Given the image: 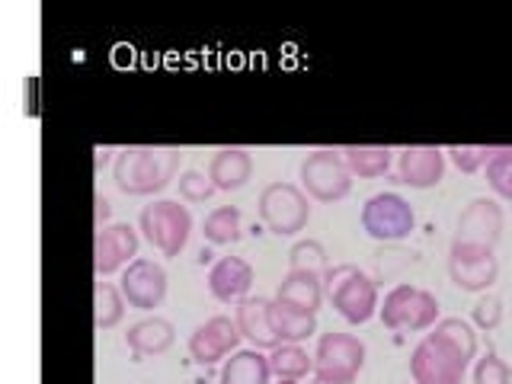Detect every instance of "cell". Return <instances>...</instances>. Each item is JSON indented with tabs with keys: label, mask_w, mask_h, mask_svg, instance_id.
I'll return each mask as SVG.
<instances>
[{
	"label": "cell",
	"mask_w": 512,
	"mask_h": 384,
	"mask_svg": "<svg viewBox=\"0 0 512 384\" xmlns=\"http://www.w3.org/2000/svg\"><path fill=\"white\" fill-rule=\"evenodd\" d=\"M279 384H298V381H288V378H279Z\"/></svg>",
	"instance_id": "cell-35"
},
{
	"label": "cell",
	"mask_w": 512,
	"mask_h": 384,
	"mask_svg": "<svg viewBox=\"0 0 512 384\" xmlns=\"http://www.w3.org/2000/svg\"><path fill=\"white\" fill-rule=\"evenodd\" d=\"M330 269V256L327 247L314 237L295 240L292 250H288V272H308V276L324 279Z\"/></svg>",
	"instance_id": "cell-25"
},
{
	"label": "cell",
	"mask_w": 512,
	"mask_h": 384,
	"mask_svg": "<svg viewBox=\"0 0 512 384\" xmlns=\"http://www.w3.org/2000/svg\"><path fill=\"white\" fill-rule=\"evenodd\" d=\"M397 176L410 189H432L445 176V151L436 144H407L397 154Z\"/></svg>",
	"instance_id": "cell-15"
},
{
	"label": "cell",
	"mask_w": 512,
	"mask_h": 384,
	"mask_svg": "<svg viewBox=\"0 0 512 384\" xmlns=\"http://www.w3.org/2000/svg\"><path fill=\"white\" fill-rule=\"evenodd\" d=\"M138 231L164 256H180L192 234V215L176 199H154L151 205L141 208Z\"/></svg>",
	"instance_id": "cell-5"
},
{
	"label": "cell",
	"mask_w": 512,
	"mask_h": 384,
	"mask_svg": "<svg viewBox=\"0 0 512 384\" xmlns=\"http://www.w3.org/2000/svg\"><path fill=\"white\" fill-rule=\"evenodd\" d=\"M311 384H356V381H349V378H333V375H317V372H314Z\"/></svg>",
	"instance_id": "cell-34"
},
{
	"label": "cell",
	"mask_w": 512,
	"mask_h": 384,
	"mask_svg": "<svg viewBox=\"0 0 512 384\" xmlns=\"http://www.w3.org/2000/svg\"><path fill=\"white\" fill-rule=\"evenodd\" d=\"M269 378V356H263L260 349H237L231 359H224L218 384H269Z\"/></svg>",
	"instance_id": "cell-21"
},
{
	"label": "cell",
	"mask_w": 512,
	"mask_h": 384,
	"mask_svg": "<svg viewBox=\"0 0 512 384\" xmlns=\"http://www.w3.org/2000/svg\"><path fill=\"white\" fill-rule=\"evenodd\" d=\"M474 356V327L461 317H442L410 352L413 384H461Z\"/></svg>",
	"instance_id": "cell-1"
},
{
	"label": "cell",
	"mask_w": 512,
	"mask_h": 384,
	"mask_svg": "<svg viewBox=\"0 0 512 384\" xmlns=\"http://www.w3.org/2000/svg\"><path fill=\"white\" fill-rule=\"evenodd\" d=\"M445 157L452 160L461 173H477V170H484L487 160L493 157V144H448Z\"/></svg>",
	"instance_id": "cell-29"
},
{
	"label": "cell",
	"mask_w": 512,
	"mask_h": 384,
	"mask_svg": "<svg viewBox=\"0 0 512 384\" xmlns=\"http://www.w3.org/2000/svg\"><path fill=\"white\" fill-rule=\"evenodd\" d=\"M324 298L336 308L346 324L359 327V324H368L378 308V282L362 272L359 266L352 263H340V266H330L327 276H324Z\"/></svg>",
	"instance_id": "cell-3"
},
{
	"label": "cell",
	"mask_w": 512,
	"mask_h": 384,
	"mask_svg": "<svg viewBox=\"0 0 512 384\" xmlns=\"http://www.w3.org/2000/svg\"><path fill=\"white\" fill-rule=\"evenodd\" d=\"M272 327H276L282 343H304L308 336L317 333V314H304L272 301Z\"/></svg>",
	"instance_id": "cell-24"
},
{
	"label": "cell",
	"mask_w": 512,
	"mask_h": 384,
	"mask_svg": "<svg viewBox=\"0 0 512 384\" xmlns=\"http://www.w3.org/2000/svg\"><path fill=\"white\" fill-rule=\"evenodd\" d=\"M180 170V151L154 148V144H128L116 154L112 180L125 196H154L164 192Z\"/></svg>",
	"instance_id": "cell-2"
},
{
	"label": "cell",
	"mask_w": 512,
	"mask_h": 384,
	"mask_svg": "<svg viewBox=\"0 0 512 384\" xmlns=\"http://www.w3.org/2000/svg\"><path fill=\"white\" fill-rule=\"evenodd\" d=\"M343 160L352 176H359V180H378V176L391 170L394 151L384 148V144H346Z\"/></svg>",
	"instance_id": "cell-22"
},
{
	"label": "cell",
	"mask_w": 512,
	"mask_h": 384,
	"mask_svg": "<svg viewBox=\"0 0 512 384\" xmlns=\"http://www.w3.org/2000/svg\"><path fill=\"white\" fill-rule=\"evenodd\" d=\"M276 301L285 308L317 314L320 304H324V279L308 276V272H288L276 288Z\"/></svg>",
	"instance_id": "cell-20"
},
{
	"label": "cell",
	"mask_w": 512,
	"mask_h": 384,
	"mask_svg": "<svg viewBox=\"0 0 512 384\" xmlns=\"http://www.w3.org/2000/svg\"><path fill=\"white\" fill-rule=\"evenodd\" d=\"M132 260H138V231L132 224H106L96 231L93 240V269L96 276H112L125 269Z\"/></svg>",
	"instance_id": "cell-14"
},
{
	"label": "cell",
	"mask_w": 512,
	"mask_h": 384,
	"mask_svg": "<svg viewBox=\"0 0 512 384\" xmlns=\"http://www.w3.org/2000/svg\"><path fill=\"white\" fill-rule=\"evenodd\" d=\"M378 311H381L384 327L394 333H429L442 320L436 295L407 282L394 285L391 292L384 295V304Z\"/></svg>",
	"instance_id": "cell-4"
},
{
	"label": "cell",
	"mask_w": 512,
	"mask_h": 384,
	"mask_svg": "<svg viewBox=\"0 0 512 384\" xmlns=\"http://www.w3.org/2000/svg\"><path fill=\"white\" fill-rule=\"evenodd\" d=\"M93 324L96 330H112L119 324V320L125 317V295H122V288H116L112 282H96L93 285Z\"/></svg>",
	"instance_id": "cell-27"
},
{
	"label": "cell",
	"mask_w": 512,
	"mask_h": 384,
	"mask_svg": "<svg viewBox=\"0 0 512 384\" xmlns=\"http://www.w3.org/2000/svg\"><path fill=\"white\" fill-rule=\"evenodd\" d=\"M119 288L128 301V308L154 311L167 298V269L148 260V256H138V260H132L122 269Z\"/></svg>",
	"instance_id": "cell-10"
},
{
	"label": "cell",
	"mask_w": 512,
	"mask_h": 384,
	"mask_svg": "<svg viewBox=\"0 0 512 384\" xmlns=\"http://www.w3.org/2000/svg\"><path fill=\"white\" fill-rule=\"evenodd\" d=\"M301 189L317 202H340L352 189V173L343 160V151L317 148L301 160Z\"/></svg>",
	"instance_id": "cell-7"
},
{
	"label": "cell",
	"mask_w": 512,
	"mask_h": 384,
	"mask_svg": "<svg viewBox=\"0 0 512 384\" xmlns=\"http://www.w3.org/2000/svg\"><path fill=\"white\" fill-rule=\"evenodd\" d=\"M253 288V266L240 256H221V260L208 269V292L221 304H240L250 298Z\"/></svg>",
	"instance_id": "cell-16"
},
{
	"label": "cell",
	"mask_w": 512,
	"mask_h": 384,
	"mask_svg": "<svg viewBox=\"0 0 512 384\" xmlns=\"http://www.w3.org/2000/svg\"><path fill=\"white\" fill-rule=\"evenodd\" d=\"M93 205H96V231H100V228H106L109 218H112V202L103 196V192H96V196H93Z\"/></svg>",
	"instance_id": "cell-33"
},
{
	"label": "cell",
	"mask_w": 512,
	"mask_h": 384,
	"mask_svg": "<svg viewBox=\"0 0 512 384\" xmlns=\"http://www.w3.org/2000/svg\"><path fill=\"white\" fill-rule=\"evenodd\" d=\"M237 327L240 336L253 346V349H276L282 340L276 327H272V301L269 298H244L237 304Z\"/></svg>",
	"instance_id": "cell-17"
},
{
	"label": "cell",
	"mask_w": 512,
	"mask_h": 384,
	"mask_svg": "<svg viewBox=\"0 0 512 384\" xmlns=\"http://www.w3.org/2000/svg\"><path fill=\"white\" fill-rule=\"evenodd\" d=\"M487 183L500 199L512 202V144H493L487 160Z\"/></svg>",
	"instance_id": "cell-28"
},
{
	"label": "cell",
	"mask_w": 512,
	"mask_h": 384,
	"mask_svg": "<svg viewBox=\"0 0 512 384\" xmlns=\"http://www.w3.org/2000/svg\"><path fill=\"white\" fill-rule=\"evenodd\" d=\"M474 384H512V368L496 352H487L474 362Z\"/></svg>",
	"instance_id": "cell-31"
},
{
	"label": "cell",
	"mask_w": 512,
	"mask_h": 384,
	"mask_svg": "<svg viewBox=\"0 0 512 384\" xmlns=\"http://www.w3.org/2000/svg\"><path fill=\"white\" fill-rule=\"evenodd\" d=\"M263 224L279 237H295L298 231L308 228L311 221V202L304 196V189L295 183H266L256 202Z\"/></svg>",
	"instance_id": "cell-6"
},
{
	"label": "cell",
	"mask_w": 512,
	"mask_h": 384,
	"mask_svg": "<svg viewBox=\"0 0 512 384\" xmlns=\"http://www.w3.org/2000/svg\"><path fill=\"white\" fill-rule=\"evenodd\" d=\"M253 176V157L247 148H218L208 160V180L221 192L244 189Z\"/></svg>",
	"instance_id": "cell-18"
},
{
	"label": "cell",
	"mask_w": 512,
	"mask_h": 384,
	"mask_svg": "<svg viewBox=\"0 0 512 384\" xmlns=\"http://www.w3.org/2000/svg\"><path fill=\"white\" fill-rule=\"evenodd\" d=\"M269 368L276 378L298 381L314 372V356L301 343H279L276 349H269Z\"/></svg>",
	"instance_id": "cell-23"
},
{
	"label": "cell",
	"mask_w": 512,
	"mask_h": 384,
	"mask_svg": "<svg viewBox=\"0 0 512 384\" xmlns=\"http://www.w3.org/2000/svg\"><path fill=\"white\" fill-rule=\"evenodd\" d=\"M176 186H180V199L192 202V205L208 202L218 192L215 183L208 180V173H202V170H183L180 176H176Z\"/></svg>",
	"instance_id": "cell-30"
},
{
	"label": "cell",
	"mask_w": 512,
	"mask_h": 384,
	"mask_svg": "<svg viewBox=\"0 0 512 384\" xmlns=\"http://www.w3.org/2000/svg\"><path fill=\"white\" fill-rule=\"evenodd\" d=\"M471 320H474V327L477 330H496L503 324V298H496L490 292H484L477 298V304L471 308Z\"/></svg>",
	"instance_id": "cell-32"
},
{
	"label": "cell",
	"mask_w": 512,
	"mask_h": 384,
	"mask_svg": "<svg viewBox=\"0 0 512 384\" xmlns=\"http://www.w3.org/2000/svg\"><path fill=\"white\" fill-rule=\"evenodd\" d=\"M416 228L413 205L400 192H378L362 205V231L378 244H400Z\"/></svg>",
	"instance_id": "cell-8"
},
{
	"label": "cell",
	"mask_w": 512,
	"mask_h": 384,
	"mask_svg": "<svg viewBox=\"0 0 512 384\" xmlns=\"http://www.w3.org/2000/svg\"><path fill=\"white\" fill-rule=\"evenodd\" d=\"M240 340H244V336H240L237 320L215 314V317H208L205 324H199L196 330H192L189 356L196 362H202V365H212V362L228 359L231 352H237Z\"/></svg>",
	"instance_id": "cell-13"
},
{
	"label": "cell",
	"mask_w": 512,
	"mask_h": 384,
	"mask_svg": "<svg viewBox=\"0 0 512 384\" xmlns=\"http://www.w3.org/2000/svg\"><path fill=\"white\" fill-rule=\"evenodd\" d=\"M503 224H506V215H503V205L496 199H471L468 205L461 208V215L455 221V237L452 244L455 247H477V250H493L500 244L503 237Z\"/></svg>",
	"instance_id": "cell-9"
},
{
	"label": "cell",
	"mask_w": 512,
	"mask_h": 384,
	"mask_svg": "<svg viewBox=\"0 0 512 384\" xmlns=\"http://www.w3.org/2000/svg\"><path fill=\"white\" fill-rule=\"evenodd\" d=\"M173 340H176V330H173V324L167 317H141L138 324H132L128 327V333H125V343H128V349L135 352L138 359H144V356H164V352L173 346Z\"/></svg>",
	"instance_id": "cell-19"
},
{
	"label": "cell",
	"mask_w": 512,
	"mask_h": 384,
	"mask_svg": "<svg viewBox=\"0 0 512 384\" xmlns=\"http://www.w3.org/2000/svg\"><path fill=\"white\" fill-rule=\"evenodd\" d=\"M500 276V260L493 250L477 247H455L448 250V279H452L461 292H490V285Z\"/></svg>",
	"instance_id": "cell-12"
},
{
	"label": "cell",
	"mask_w": 512,
	"mask_h": 384,
	"mask_svg": "<svg viewBox=\"0 0 512 384\" xmlns=\"http://www.w3.org/2000/svg\"><path fill=\"white\" fill-rule=\"evenodd\" d=\"M365 365V343L352 333H324L314 349V372L317 375H333V378H349Z\"/></svg>",
	"instance_id": "cell-11"
},
{
	"label": "cell",
	"mask_w": 512,
	"mask_h": 384,
	"mask_svg": "<svg viewBox=\"0 0 512 384\" xmlns=\"http://www.w3.org/2000/svg\"><path fill=\"white\" fill-rule=\"evenodd\" d=\"M202 234L208 244L228 247L240 240V208L237 205H218L215 212H208L202 221Z\"/></svg>",
	"instance_id": "cell-26"
}]
</instances>
